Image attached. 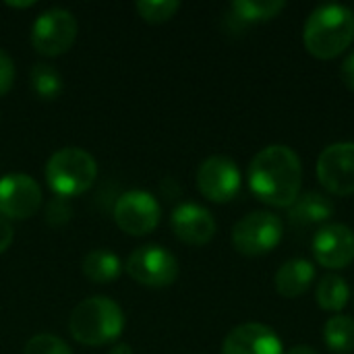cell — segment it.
<instances>
[{"label":"cell","mask_w":354,"mask_h":354,"mask_svg":"<svg viewBox=\"0 0 354 354\" xmlns=\"http://www.w3.org/2000/svg\"><path fill=\"white\" fill-rule=\"evenodd\" d=\"M253 195L272 207H290L303 187V164L288 145H268L249 164Z\"/></svg>","instance_id":"cell-1"},{"label":"cell","mask_w":354,"mask_h":354,"mask_svg":"<svg viewBox=\"0 0 354 354\" xmlns=\"http://www.w3.org/2000/svg\"><path fill=\"white\" fill-rule=\"evenodd\" d=\"M354 41V12L344 4H322L305 21L303 44L319 60H332Z\"/></svg>","instance_id":"cell-2"},{"label":"cell","mask_w":354,"mask_h":354,"mask_svg":"<svg viewBox=\"0 0 354 354\" xmlns=\"http://www.w3.org/2000/svg\"><path fill=\"white\" fill-rule=\"evenodd\" d=\"M124 330V313L120 305L108 297H89L81 301L71 317L68 332L83 346L114 344Z\"/></svg>","instance_id":"cell-3"},{"label":"cell","mask_w":354,"mask_h":354,"mask_svg":"<svg viewBox=\"0 0 354 354\" xmlns=\"http://www.w3.org/2000/svg\"><path fill=\"white\" fill-rule=\"evenodd\" d=\"M97 176L93 156L81 147H62L46 164V183L56 197L71 199L85 193Z\"/></svg>","instance_id":"cell-4"},{"label":"cell","mask_w":354,"mask_h":354,"mask_svg":"<svg viewBox=\"0 0 354 354\" xmlns=\"http://www.w3.org/2000/svg\"><path fill=\"white\" fill-rule=\"evenodd\" d=\"M284 234V224L270 212H251L232 228V245L241 255L259 257L274 251Z\"/></svg>","instance_id":"cell-5"},{"label":"cell","mask_w":354,"mask_h":354,"mask_svg":"<svg viewBox=\"0 0 354 354\" xmlns=\"http://www.w3.org/2000/svg\"><path fill=\"white\" fill-rule=\"evenodd\" d=\"M124 272L141 286L164 288L176 282L178 261L160 245H143L127 257Z\"/></svg>","instance_id":"cell-6"},{"label":"cell","mask_w":354,"mask_h":354,"mask_svg":"<svg viewBox=\"0 0 354 354\" xmlns=\"http://www.w3.org/2000/svg\"><path fill=\"white\" fill-rule=\"evenodd\" d=\"M77 19L66 8H48L31 25V44L44 56H60L77 39Z\"/></svg>","instance_id":"cell-7"},{"label":"cell","mask_w":354,"mask_h":354,"mask_svg":"<svg viewBox=\"0 0 354 354\" xmlns=\"http://www.w3.org/2000/svg\"><path fill=\"white\" fill-rule=\"evenodd\" d=\"M162 207L158 199L141 189L127 191L116 199L114 222L116 226L131 236H145L153 232L160 224Z\"/></svg>","instance_id":"cell-8"},{"label":"cell","mask_w":354,"mask_h":354,"mask_svg":"<svg viewBox=\"0 0 354 354\" xmlns=\"http://www.w3.org/2000/svg\"><path fill=\"white\" fill-rule=\"evenodd\" d=\"M241 170L226 156H209L197 168V189L214 203H228L241 191Z\"/></svg>","instance_id":"cell-9"},{"label":"cell","mask_w":354,"mask_h":354,"mask_svg":"<svg viewBox=\"0 0 354 354\" xmlns=\"http://www.w3.org/2000/svg\"><path fill=\"white\" fill-rule=\"evenodd\" d=\"M317 180L338 197L354 193V143L342 141L328 145L317 158Z\"/></svg>","instance_id":"cell-10"},{"label":"cell","mask_w":354,"mask_h":354,"mask_svg":"<svg viewBox=\"0 0 354 354\" xmlns=\"http://www.w3.org/2000/svg\"><path fill=\"white\" fill-rule=\"evenodd\" d=\"M41 205V189L29 174L10 172L0 178V216L4 220H27Z\"/></svg>","instance_id":"cell-11"},{"label":"cell","mask_w":354,"mask_h":354,"mask_svg":"<svg viewBox=\"0 0 354 354\" xmlns=\"http://www.w3.org/2000/svg\"><path fill=\"white\" fill-rule=\"evenodd\" d=\"M313 255L328 270H344L354 261V232L346 224H326L313 236Z\"/></svg>","instance_id":"cell-12"},{"label":"cell","mask_w":354,"mask_h":354,"mask_svg":"<svg viewBox=\"0 0 354 354\" xmlns=\"http://www.w3.org/2000/svg\"><path fill=\"white\" fill-rule=\"evenodd\" d=\"M174 236L191 247H203L216 236V220L209 209L197 203H180L170 218Z\"/></svg>","instance_id":"cell-13"},{"label":"cell","mask_w":354,"mask_h":354,"mask_svg":"<svg viewBox=\"0 0 354 354\" xmlns=\"http://www.w3.org/2000/svg\"><path fill=\"white\" fill-rule=\"evenodd\" d=\"M222 354H284V346L270 326L243 324L228 332Z\"/></svg>","instance_id":"cell-14"},{"label":"cell","mask_w":354,"mask_h":354,"mask_svg":"<svg viewBox=\"0 0 354 354\" xmlns=\"http://www.w3.org/2000/svg\"><path fill=\"white\" fill-rule=\"evenodd\" d=\"M315 280V268L307 259H290L280 270L276 272L274 284L276 292L284 299H299L303 297L309 288L311 282Z\"/></svg>","instance_id":"cell-15"},{"label":"cell","mask_w":354,"mask_h":354,"mask_svg":"<svg viewBox=\"0 0 354 354\" xmlns=\"http://www.w3.org/2000/svg\"><path fill=\"white\" fill-rule=\"evenodd\" d=\"M332 216H334V201L317 191H307L299 195V199L288 207V220L299 228L322 224Z\"/></svg>","instance_id":"cell-16"},{"label":"cell","mask_w":354,"mask_h":354,"mask_svg":"<svg viewBox=\"0 0 354 354\" xmlns=\"http://www.w3.org/2000/svg\"><path fill=\"white\" fill-rule=\"evenodd\" d=\"M81 270H83V276L93 282V284H110L114 282L124 266L120 261V257L108 249H95V251H89L83 261H81Z\"/></svg>","instance_id":"cell-17"},{"label":"cell","mask_w":354,"mask_h":354,"mask_svg":"<svg viewBox=\"0 0 354 354\" xmlns=\"http://www.w3.org/2000/svg\"><path fill=\"white\" fill-rule=\"evenodd\" d=\"M286 8L284 0H236L230 4L232 19L241 25L261 23L278 17Z\"/></svg>","instance_id":"cell-18"},{"label":"cell","mask_w":354,"mask_h":354,"mask_svg":"<svg viewBox=\"0 0 354 354\" xmlns=\"http://www.w3.org/2000/svg\"><path fill=\"white\" fill-rule=\"evenodd\" d=\"M315 299H317V305L324 309V311H330V313H340L348 299H351V288L346 284V280L338 274H328L319 280L317 284V290H315Z\"/></svg>","instance_id":"cell-19"},{"label":"cell","mask_w":354,"mask_h":354,"mask_svg":"<svg viewBox=\"0 0 354 354\" xmlns=\"http://www.w3.org/2000/svg\"><path fill=\"white\" fill-rule=\"evenodd\" d=\"M324 342L336 354L354 351V319L348 315H332L324 326Z\"/></svg>","instance_id":"cell-20"},{"label":"cell","mask_w":354,"mask_h":354,"mask_svg":"<svg viewBox=\"0 0 354 354\" xmlns=\"http://www.w3.org/2000/svg\"><path fill=\"white\" fill-rule=\"evenodd\" d=\"M29 81H31V89L37 93V97L41 100H56L62 93V77L60 73L46 62H37L31 66L29 73Z\"/></svg>","instance_id":"cell-21"},{"label":"cell","mask_w":354,"mask_h":354,"mask_svg":"<svg viewBox=\"0 0 354 354\" xmlns=\"http://www.w3.org/2000/svg\"><path fill=\"white\" fill-rule=\"evenodd\" d=\"M180 8V2L176 0H139L137 12L147 23H166L170 21Z\"/></svg>","instance_id":"cell-22"},{"label":"cell","mask_w":354,"mask_h":354,"mask_svg":"<svg viewBox=\"0 0 354 354\" xmlns=\"http://www.w3.org/2000/svg\"><path fill=\"white\" fill-rule=\"evenodd\" d=\"M23 354H73L68 344L54 334H37L27 340Z\"/></svg>","instance_id":"cell-23"},{"label":"cell","mask_w":354,"mask_h":354,"mask_svg":"<svg viewBox=\"0 0 354 354\" xmlns=\"http://www.w3.org/2000/svg\"><path fill=\"white\" fill-rule=\"evenodd\" d=\"M71 216H73V207H71V203H68L66 199H62V197H54V199L48 203V207H46V222H48L50 226H54V228L64 226V224L71 220Z\"/></svg>","instance_id":"cell-24"},{"label":"cell","mask_w":354,"mask_h":354,"mask_svg":"<svg viewBox=\"0 0 354 354\" xmlns=\"http://www.w3.org/2000/svg\"><path fill=\"white\" fill-rule=\"evenodd\" d=\"M12 83H15V62L4 50H0V95L8 93Z\"/></svg>","instance_id":"cell-25"},{"label":"cell","mask_w":354,"mask_h":354,"mask_svg":"<svg viewBox=\"0 0 354 354\" xmlns=\"http://www.w3.org/2000/svg\"><path fill=\"white\" fill-rule=\"evenodd\" d=\"M340 77H342L344 85L354 91V52H351V54L344 58V62H342V66H340Z\"/></svg>","instance_id":"cell-26"},{"label":"cell","mask_w":354,"mask_h":354,"mask_svg":"<svg viewBox=\"0 0 354 354\" xmlns=\"http://www.w3.org/2000/svg\"><path fill=\"white\" fill-rule=\"evenodd\" d=\"M12 239H15V232H12L10 222L4 220V218H0V253H4L10 247Z\"/></svg>","instance_id":"cell-27"},{"label":"cell","mask_w":354,"mask_h":354,"mask_svg":"<svg viewBox=\"0 0 354 354\" xmlns=\"http://www.w3.org/2000/svg\"><path fill=\"white\" fill-rule=\"evenodd\" d=\"M288 354H319L313 346H305V344H297V346H292Z\"/></svg>","instance_id":"cell-28"},{"label":"cell","mask_w":354,"mask_h":354,"mask_svg":"<svg viewBox=\"0 0 354 354\" xmlns=\"http://www.w3.org/2000/svg\"><path fill=\"white\" fill-rule=\"evenodd\" d=\"M108 354H133V348H131L129 344L118 342V344H112V348H110V353Z\"/></svg>","instance_id":"cell-29"},{"label":"cell","mask_w":354,"mask_h":354,"mask_svg":"<svg viewBox=\"0 0 354 354\" xmlns=\"http://www.w3.org/2000/svg\"><path fill=\"white\" fill-rule=\"evenodd\" d=\"M8 6H12V8H29V6H33L35 2L33 0H27V2H6Z\"/></svg>","instance_id":"cell-30"}]
</instances>
